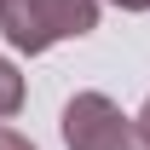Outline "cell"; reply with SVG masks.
I'll return each mask as SVG.
<instances>
[{
  "label": "cell",
  "mask_w": 150,
  "mask_h": 150,
  "mask_svg": "<svg viewBox=\"0 0 150 150\" xmlns=\"http://www.w3.org/2000/svg\"><path fill=\"white\" fill-rule=\"evenodd\" d=\"M93 29H98V0H0V35L29 58L58 40H81Z\"/></svg>",
  "instance_id": "1"
},
{
  "label": "cell",
  "mask_w": 150,
  "mask_h": 150,
  "mask_svg": "<svg viewBox=\"0 0 150 150\" xmlns=\"http://www.w3.org/2000/svg\"><path fill=\"white\" fill-rule=\"evenodd\" d=\"M64 144L69 150H144L139 121L104 93H75L64 104Z\"/></svg>",
  "instance_id": "2"
},
{
  "label": "cell",
  "mask_w": 150,
  "mask_h": 150,
  "mask_svg": "<svg viewBox=\"0 0 150 150\" xmlns=\"http://www.w3.org/2000/svg\"><path fill=\"white\" fill-rule=\"evenodd\" d=\"M18 110H23V75L12 69V64H0V121L18 115Z\"/></svg>",
  "instance_id": "3"
},
{
  "label": "cell",
  "mask_w": 150,
  "mask_h": 150,
  "mask_svg": "<svg viewBox=\"0 0 150 150\" xmlns=\"http://www.w3.org/2000/svg\"><path fill=\"white\" fill-rule=\"evenodd\" d=\"M0 150H35V144H29L18 127H0Z\"/></svg>",
  "instance_id": "4"
},
{
  "label": "cell",
  "mask_w": 150,
  "mask_h": 150,
  "mask_svg": "<svg viewBox=\"0 0 150 150\" xmlns=\"http://www.w3.org/2000/svg\"><path fill=\"white\" fill-rule=\"evenodd\" d=\"M133 121H139V139H144V150H150V104H144L139 115H133Z\"/></svg>",
  "instance_id": "5"
},
{
  "label": "cell",
  "mask_w": 150,
  "mask_h": 150,
  "mask_svg": "<svg viewBox=\"0 0 150 150\" xmlns=\"http://www.w3.org/2000/svg\"><path fill=\"white\" fill-rule=\"evenodd\" d=\"M121 12H150V0H115Z\"/></svg>",
  "instance_id": "6"
}]
</instances>
